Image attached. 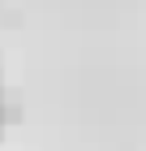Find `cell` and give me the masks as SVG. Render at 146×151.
Instances as JSON below:
<instances>
[]
</instances>
